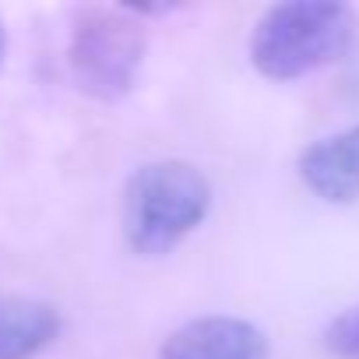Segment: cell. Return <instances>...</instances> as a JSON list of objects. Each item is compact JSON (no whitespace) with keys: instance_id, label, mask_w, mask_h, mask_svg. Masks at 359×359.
I'll use <instances>...</instances> for the list:
<instances>
[{"instance_id":"1","label":"cell","mask_w":359,"mask_h":359,"mask_svg":"<svg viewBox=\"0 0 359 359\" xmlns=\"http://www.w3.org/2000/svg\"><path fill=\"white\" fill-rule=\"evenodd\" d=\"M355 32V18L334 0H292L264 11L250 36V60L271 81H292L334 64Z\"/></svg>"},{"instance_id":"2","label":"cell","mask_w":359,"mask_h":359,"mask_svg":"<svg viewBox=\"0 0 359 359\" xmlns=\"http://www.w3.org/2000/svg\"><path fill=\"white\" fill-rule=\"evenodd\" d=\"M212 187L191 162H148L123 191V236L137 254H169L201 226Z\"/></svg>"},{"instance_id":"3","label":"cell","mask_w":359,"mask_h":359,"mask_svg":"<svg viewBox=\"0 0 359 359\" xmlns=\"http://www.w3.org/2000/svg\"><path fill=\"white\" fill-rule=\"evenodd\" d=\"M148 39L127 8H88L71 36V71L81 92L95 99H120L130 92Z\"/></svg>"},{"instance_id":"4","label":"cell","mask_w":359,"mask_h":359,"mask_svg":"<svg viewBox=\"0 0 359 359\" xmlns=\"http://www.w3.org/2000/svg\"><path fill=\"white\" fill-rule=\"evenodd\" d=\"M162 359H264L268 338L240 317H198L162 341Z\"/></svg>"},{"instance_id":"5","label":"cell","mask_w":359,"mask_h":359,"mask_svg":"<svg viewBox=\"0 0 359 359\" xmlns=\"http://www.w3.org/2000/svg\"><path fill=\"white\" fill-rule=\"evenodd\" d=\"M299 176L303 184L331 201L348 205L359 198V127H348L334 137H320L299 155Z\"/></svg>"},{"instance_id":"6","label":"cell","mask_w":359,"mask_h":359,"mask_svg":"<svg viewBox=\"0 0 359 359\" xmlns=\"http://www.w3.org/2000/svg\"><path fill=\"white\" fill-rule=\"evenodd\" d=\"M60 331V313L29 296H0V359H32Z\"/></svg>"},{"instance_id":"7","label":"cell","mask_w":359,"mask_h":359,"mask_svg":"<svg viewBox=\"0 0 359 359\" xmlns=\"http://www.w3.org/2000/svg\"><path fill=\"white\" fill-rule=\"evenodd\" d=\"M327 348L341 359H359V306L327 324Z\"/></svg>"},{"instance_id":"8","label":"cell","mask_w":359,"mask_h":359,"mask_svg":"<svg viewBox=\"0 0 359 359\" xmlns=\"http://www.w3.org/2000/svg\"><path fill=\"white\" fill-rule=\"evenodd\" d=\"M0 60H4V25H0Z\"/></svg>"}]
</instances>
